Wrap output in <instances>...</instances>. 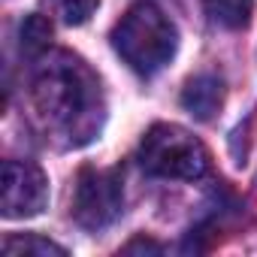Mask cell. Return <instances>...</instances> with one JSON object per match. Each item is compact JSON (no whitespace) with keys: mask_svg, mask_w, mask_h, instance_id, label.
Returning <instances> with one entry per match:
<instances>
[{"mask_svg":"<svg viewBox=\"0 0 257 257\" xmlns=\"http://www.w3.org/2000/svg\"><path fill=\"white\" fill-rule=\"evenodd\" d=\"M112 46L134 73L155 76L173 61L179 49V31L158 4L137 0L112 28Z\"/></svg>","mask_w":257,"mask_h":257,"instance_id":"7a4b0ae2","label":"cell"},{"mask_svg":"<svg viewBox=\"0 0 257 257\" xmlns=\"http://www.w3.org/2000/svg\"><path fill=\"white\" fill-rule=\"evenodd\" d=\"M209 149L179 124H155L143 137L140 164L146 173L161 179L194 182L209 173Z\"/></svg>","mask_w":257,"mask_h":257,"instance_id":"3957f363","label":"cell"},{"mask_svg":"<svg viewBox=\"0 0 257 257\" xmlns=\"http://www.w3.org/2000/svg\"><path fill=\"white\" fill-rule=\"evenodd\" d=\"M121 209H124V188L118 170H97V167L79 170L70 200V215L79 227L91 233L106 230L118 221Z\"/></svg>","mask_w":257,"mask_h":257,"instance_id":"277c9868","label":"cell"},{"mask_svg":"<svg viewBox=\"0 0 257 257\" xmlns=\"http://www.w3.org/2000/svg\"><path fill=\"white\" fill-rule=\"evenodd\" d=\"M31 103L40 131L58 146H85L103 124V91L94 70L70 52L43 55L31 76Z\"/></svg>","mask_w":257,"mask_h":257,"instance_id":"6da1fadb","label":"cell"},{"mask_svg":"<svg viewBox=\"0 0 257 257\" xmlns=\"http://www.w3.org/2000/svg\"><path fill=\"white\" fill-rule=\"evenodd\" d=\"M182 106L194 118L212 121L218 115V109L224 106V79L215 73H200V76L188 79V85L182 91Z\"/></svg>","mask_w":257,"mask_h":257,"instance_id":"8992f818","label":"cell"},{"mask_svg":"<svg viewBox=\"0 0 257 257\" xmlns=\"http://www.w3.org/2000/svg\"><path fill=\"white\" fill-rule=\"evenodd\" d=\"M49 203V179L31 161H7L4 164V218H34Z\"/></svg>","mask_w":257,"mask_h":257,"instance_id":"5b68a950","label":"cell"},{"mask_svg":"<svg viewBox=\"0 0 257 257\" xmlns=\"http://www.w3.org/2000/svg\"><path fill=\"white\" fill-rule=\"evenodd\" d=\"M4 254H10V257H31V254L34 257H49V254L64 257L67 248L40 236V233H13L4 239Z\"/></svg>","mask_w":257,"mask_h":257,"instance_id":"ba28073f","label":"cell"},{"mask_svg":"<svg viewBox=\"0 0 257 257\" xmlns=\"http://www.w3.org/2000/svg\"><path fill=\"white\" fill-rule=\"evenodd\" d=\"M49 40H52V22L46 16H28L22 22V52L28 58L46 55Z\"/></svg>","mask_w":257,"mask_h":257,"instance_id":"9c48e42d","label":"cell"},{"mask_svg":"<svg viewBox=\"0 0 257 257\" xmlns=\"http://www.w3.org/2000/svg\"><path fill=\"white\" fill-rule=\"evenodd\" d=\"M52 16H58L64 25H82L94 16L100 0H46Z\"/></svg>","mask_w":257,"mask_h":257,"instance_id":"30bf717a","label":"cell"},{"mask_svg":"<svg viewBox=\"0 0 257 257\" xmlns=\"http://www.w3.org/2000/svg\"><path fill=\"white\" fill-rule=\"evenodd\" d=\"M203 7L215 25H221L227 31H242L251 22L254 0H203Z\"/></svg>","mask_w":257,"mask_h":257,"instance_id":"52a82bcc","label":"cell"}]
</instances>
